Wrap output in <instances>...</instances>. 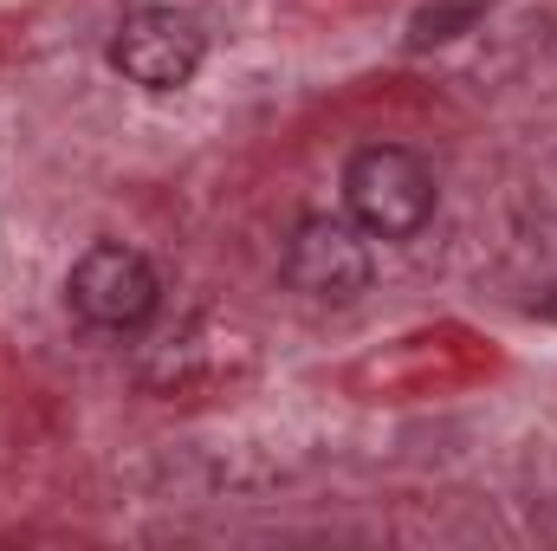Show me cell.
I'll use <instances>...</instances> for the list:
<instances>
[{"instance_id": "obj_1", "label": "cell", "mask_w": 557, "mask_h": 551, "mask_svg": "<svg viewBox=\"0 0 557 551\" xmlns=\"http://www.w3.org/2000/svg\"><path fill=\"white\" fill-rule=\"evenodd\" d=\"M344 208L363 234L376 241H409L434 215V175L416 149L403 143H370L344 162Z\"/></svg>"}, {"instance_id": "obj_2", "label": "cell", "mask_w": 557, "mask_h": 551, "mask_svg": "<svg viewBox=\"0 0 557 551\" xmlns=\"http://www.w3.org/2000/svg\"><path fill=\"white\" fill-rule=\"evenodd\" d=\"M65 292H72V311L85 325H98V331H137V325H149V311L162 298V279H156V267L143 260L137 247L98 241V247L78 254Z\"/></svg>"}, {"instance_id": "obj_3", "label": "cell", "mask_w": 557, "mask_h": 551, "mask_svg": "<svg viewBox=\"0 0 557 551\" xmlns=\"http://www.w3.org/2000/svg\"><path fill=\"white\" fill-rule=\"evenodd\" d=\"M201 26L175 7H137L117 20V39H111V65L143 85V91H182L195 72H201Z\"/></svg>"}, {"instance_id": "obj_4", "label": "cell", "mask_w": 557, "mask_h": 551, "mask_svg": "<svg viewBox=\"0 0 557 551\" xmlns=\"http://www.w3.org/2000/svg\"><path fill=\"white\" fill-rule=\"evenodd\" d=\"M285 279H292L305 298L350 305L357 292H370V247H363V228H357V221H337V215L298 221V228H292V247H285Z\"/></svg>"}, {"instance_id": "obj_5", "label": "cell", "mask_w": 557, "mask_h": 551, "mask_svg": "<svg viewBox=\"0 0 557 551\" xmlns=\"http://www.w3.org/2000/svg\"><path fill=\"white\" fill-rule=\"evenodd\" d=\"M480 7H486V0H434V7L416 13V33H409V39H416V46H441V39H454Z\"/></svg>"}]
</instances>
